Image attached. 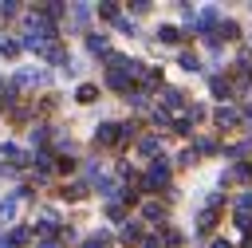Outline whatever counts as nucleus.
Returning <instances> with one entry per match:
<instances>
[{"mask_svg": "<svg viewBox=\"0 0 252 248\" xmlns=\"http://www.w3.org/2000/svg\"><path fill=\"white\" fill-rule=\"evenodd\" d=\"M43 83H47V71H39V67H20L12 75V87H43Z\"/></svg>", "mask_w": 252, "mask_h": 248, "instance_id": "f257e3e1", "label": "nucleus"}, {"mask_svg": "<svg viewBox=\"0 0 252 248\" xmlns=\"http://www.w3.org/2000/svg\"><path fill=\"white\" fill-rule=\"evenodd\" d=\"M169 181V161H154V169L146 173V185H154V189H161Z\"/></svg>", "mask_w": 252, "mask_h": 248, "instance_id": "f03ea898", "label": "nucleus"}, {"mask_svg": "<svg viewBox=\"0 0 252 248\" xmlns=\"http://www.w3.org/2000/svg\"><path fill=\"white\" fill-rule=\"evenodd\" d=\"M236 220H240V224H248V220H252V197H248V193L236 201Z\"/></svg>", "mask_w": 252, "mask_h": 248, "instance_id": "7ed1b4c3", "label": "nucleus"}, {"mask_svg": "<svg viewBox=\"0 0 252 248\" xmlns=\"http://www.w3.org/2000/svg\"><path fill=\"white\" fill-rule=\"evenodd\" d=\"M24 240H28V228H12L8 240H0V248H24Z\"/></svg>", "mask_w": 252, "mask_h": 248, "instance_id": "20e7f679", "label": "nucleus"}, {"mask_svg": "<svg viewBox=\"0 0 252 248\" xmlns=\"http://www.w3.org/2000/svg\"><path fill=\"white\" fill-rule=\"evenodd\" d=\"M217 122H220V126H232V122H236V110H232V106H220V110H217Z\"/></svg>", "mask_w": 252, "mask_h": 248, "instance_id": "39448f33", "label": "nucleus"}, {"mask_svg": "<svg viewBox=\"0 0 252 248\" xmlns=\"http://www.w3.org/2000/svg\"><path fill=\"white\" fill-rule=\"evenodd\" d=\"M213 24H217V8H205L201 20H197V28H213Z\"/></svg>", "mask_w": 252, "mask_h": 248, "instance_id": "423d86ee", "label": "nucleus"}, {"mask_svg": "<svg viewBox=\"0 0 252 248\" xmlns=\"http://www.w3.org/2000/svg\"><path fill=\"white\" fill-rule=\"evenodd\" d=\"M228 177H232V181H248V177H252V169H248V165H232V169H228Z\"/></svg>", "mask_w": 252, "mask_h": 248, "instance_id": "0eeeda50", "label": "nucleus"}, {"mask_svg": "<svg viewBox=\"0 0 252 248\" xmlns=\"http://www.w3.org/2000/svg\"><path fill=\"white\" fill-rule=\"evenodd\" d=\"M87 47H91L94 55H102V51H106V39H102V35H91V39H87Z\"/></svg>", "mask_w": 252, "mask_h": 248, "instance_id": "6e6552de", "label": "nucleus"}, {"mask_svg": "<svg viewBox=\"0 0 252 248\" xmlns=\"http://www.w3.org/2000/svg\"><path fill=\"white\" fill-rule=\"evenodd\" d=\"M146 217H150V220H161V217H165V209H161L158 201H150V205H146Z\"/></svg>", "mask_w": 252, "mask_h": 248, "instance_id": "1a4fd4ad", "label": "nucleus"}, {"mask_svg": "<svg viewBox=\"0 0 252 248\" xmlns=\"http://www.w3.org/2000/svg\"><path fill=\"white\" fill-rule=\"evenodd\" d=\"M106 244H110V236H106V232H94V236L87 240V248H106Z\"/></svg>", "mask_w": 252, "mask_h": 248, "instance_id": "9d476101", "label": "nucleus"}, {"mask_svg": "<svg viewBox=\"0 0 252 248\" xmlns=\"http://www.w3.org/2000/svg\"><path fill=\"white\" fill-rule=\"evenodd\" d=\"M138 150H142V154H158V138H142Z\"/></svg>", "mask_w": 252, "mask_h": 248, "instance_id": "9b49d317", "label": "nucleus"}, {"mask_svg": "<svg viewBox=\"0 0 252 248\" xmlns=\"http://www.w3.org/2000/svg\"><path fill=\"white\" fill-rule=\"evenodd\" d=\"M106 217H110V220H122V205L110 201V205H106Z\"/></svg>", "mask_w": 252, "mask_h": 248, "instance_id": "f8f14e48", "label": "nucleus"}, {"mask_svg": "<svg viewBox=\"0 0 252 248\" xmlns=\"http://www.w3.org/2000/svg\"><path fill=\"white\" fill-rule=\"evenodd\" d=\"M213 94H220V98L228 94V87H224V79H213Z\"/></svg>", "mask_w": 252, "mask_h": 248, "instance_id": "ddd939ff", "label": "nucleus"}, {"mask_svg": "<svg viewBox=\"0 0 252 248\" xmlns=\"http://www.w3.org/2000/svg\"><path fill=\"white\" fill-rule=\"evenodd\" d=\"M94 98V87H79V102H91Z\"/></svg>", "mask_w": 252, "mask_h": 248, "instance_id": "4468645a", "label": "nucleus"}, {"mask_svg": "<svg viewBox=\"0 0 252 248\" xmlns=\"http://www.w3.org/2000/svg\"><path fill=\"white\" fill-rule=\"evenodd\" d=\"M39 248H59V244H51V240H43V244H39Z\"/></svg>", "mask_w": 252, "mask_h": 248, "instance_id": "2eb2a0df", "label": "nucleus"}, {"mask_svg": "<svg viewBox=\"0 0 252 248\" xmlns=\"http://www.w3.org/2000/svg\"><path fill=\"white\" fill-rule=\"evenodd\" d=\"M213 248H228V244H224V240H217V244H213Z\"/></svg>", "mask_w": 252, "mask_h": 248, "instance_id": "dca6fc26", "label": "nucleus"}]
</instances>
